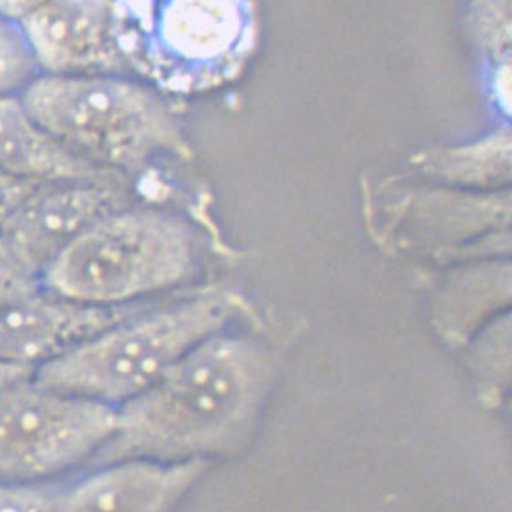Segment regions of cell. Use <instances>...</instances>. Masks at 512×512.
<instances>
[{"instance_id":"1","label":"cell","mask_w":512,"mask_h":512,"mask_svg":"<svg viewBox=\"0 0 512 512\" xmlns=\"http://www.w3.org/2000/svg\"><path fill=\"white\" fill-rule=\"evenodd\" d=\"M265 342L218 333L181 357L138 397L116 408L95 464L192 462L245 446L274 382Z\"/></svg>"},{"instance_id":"2","label":"cell","mask_w":512,"mask_h":512,"mask_svg":"<svg viewBox=\"0 0 512 512\" xmlns=\"http://www.w3.org/2000/svg\"><path fill=\"white\" fill-rule=\"evenodd\" d=\"M114 35L127 73L196 96L234 84L263 33L257 0H114Z\"/></svg>"},{"instance_id":"3","label":"cell","mask_w":512,"mask_h":512,"mask_svg":"<svg viewBox=\"0 0 512 512\" xmlns=\"http://www.w3.org/2000/svg\"><path fill=\"white\" fill-rule=\"evenodd\" d=\"M19 96L46 133L107 171L134 174L163 158H194L180 114L145 82L124 75H38Z\"/></svg>"},{"instance_id":"4","label":"cell","mask_w":512,"mask_h":512,"mask_svg":"<svg viewBox=\"0 0 512 512\" xmlns=\"http://www.w3.org/2000/svg\"><path fill=\"white\" fill-rule=\"evenodd\" d=\"M247 301L228 290L142 310L33 373V380L118 408L151 388L192 348L247 317Z\"/></svg>"},{"instance_id":"5","label":"cell","mask_w":512,"mask_h":512,"mask_svg":"<svg viewBox=\"0 0 512 512\" xmlns=\"http://www.w3.org/2000/svg\"><path fill=\"white\" fill-rule=\"evenodd\" d=\"M196 268V239L183 219L122 207L69 243L40 274V288L78 303L124 306L180 286Z\"/></svg>"},{"instance_id":"6","label":"cell","mask_w":512,"mask_h":512,"mask_svg":"<svg viewBox=\"0 0 512 512\" xmlns=\"http://www.w3.org/2000/svg\"><path fill=\"white\" fill-rule=\"evenodd\" d=\"M116 408L22 380L0 391V482L40 484L95 458Z\"/></svg>"},{"instance_id":"7","label":"cell","mask_w":512,"mask_h":512,"mask_svg":"<svg viewBox=\"0 0 512 512\" xmlns=\"http://www.w3.org/2000/svg\"><path fill=\"white\" fill-rule=\"evenodd\" d=\"M368 207L377 210L380 239L402 250L429 256H509L511 192H473L446 185L368 187Z\"/></svg>"},{"instance_id":"8","label":"cell","mask_w":512,"mask_h":512,"mask_svg":"<svg viewBox=\"0 0 512 512\" xmlns=\"http://www.w3.org/2000/svg\"><path fill=\"white\" fill-rule=\"evenodd\" d=\"M40 75H125L114 0H48L17 24Z\"/></svg>"},{"instance_id":"9","label":"cell","mask_w":512,"mask_h":512,"mask_svg":"<svg viewBox=\"0 0 512 512\" xmlns=\"http://www.w3.org/2000/svg\"><path fill=\"white\" fill-rule=\"evenodd\" d=\"M116 181L40 185L0 225V238L40 277L84 230L109 212L127 207Z\"/></svg>"},{"instance_id":"10","label":"cell","mask_w":512,"mask_h":512,"mask_svg":"<svg viewBox=\"0 0 512 512\" xmlns=\"http://www.w3.org/2000/svg\"><path fill=\"white\" fill-rule=\"evenodd\" d=\"M145 308L78 303L38 290L0 308V364L35 371Z\"/></svg>"},{"instance_id":"11","label":"cell","mask_w":512,"mask_h":512,"mask_svg":"<svg viewBox=\"0 0 512 512\" xmlns=\"http://www.w3.org/2000/svg\"><path fill=\"white\" fill-rule=\"evenodd\" d=\"M207 460H124L57 489L55 512H171L207 471Z\"/></svg>"},{"instance_id":"12","label":"cell","mask_w":512,"mask_h":512,"mask_svg":"<svg viewBox=\"0 0 512 512\" xmlns=\"http://www.w3.org/2000/svg\"><path fill=\"white\" fill-rule=\"evenodd\" d=\"M0 174L31 183L118 180L69 151L28 113L19 95L0 98Z\"/></svg>"},{"instance_id":"13","label":"cell","mask_w":512,"mask_h":512,"mask_svg":"<svg viewBox=\"0 0 512 512\" xmlns=\"http://www.w3.org/2000/svg\"><path fill=\"white\" fill-rule=\"evenodd\" d=\"M509 303L511 263L489 257L446 275L433 299V324L447 344L467 346Z\"/></svg>"},{"instance_id":"14","label":"cell","mask_w":512,"mask_h":512,"mask_svg":"<svg viewBox=\"0 0 512 512\" xmlns=\"http://www.w3.org/2000/svg\"><path fill=\"white\" fill-rule=\"evenodd\" d=\"M511 127L507 122L480 138L415 152L411 169L431 183L473 192L509 189Z\"/></svg>"},{"instance_id":"15","label":"cell","mask_w":512,"mask_h":512,"mask_svg":"<svg viewBox=\"0 0 512 512\" xmlns=\"http://www.w3.org/2000/svg\"><path fill=\"white\" fill-rule=\"evenodd\" d=\"M471 344V370L480 402L498 408L511 386V323L509 313L493 319L476 333Z\"/></svg>"},{"instance_id":"16","label":"cell","mask_w":512,"mask_h":512,"mask_svg":"<svg viewBox=\"0 0 512 512\" xmlns=\"http://www.w3.org/2000/svg\"><path fill=\"white\" fill-rule=\"evenodd\" d=\"M512 0H469L467 31L487 66L511 62Z\"/></svg>"},{"instance_id":"17","label":"cell","mask_w":512,"mask_h":512,"mask_svg":"<svg viewBox=\"0 0 512 512\" xmlns=\"http://www.w3.org/2000/svg\"><path fill=\"white\" fill-rule=\"evenodd\" d=\"M38 75L37 64L19 26L0 19V98L20 95Z\"/></svg>"},{"instance_id":"18","label":"cell","mask_w":512,"mask_h":512,"mask_svg":"<svg viewBox=\"0 0 512 512\" xmlns=\"http://www.w3.org/2000/svg\"><path fill=\"white\" fill-rule=\"evenodd\" d=\"M38 290H42L40 277L0 238V308L37 294Z\"/></svg>"},{"instance_id":"19","label":"cell","mask_w":512,"mask_h":512,"mask_svg":"<svg viewBox=\"0 0 512 512\" xmlns=\"http://www.w3.org/2000/svg\"><path fill=\"white\" fill-rule=\"evenodd\" d=\"M57 489L0 482V512H55Z\"/></svg>"},{"instance_id":"20","label":"cell","mask_w":512,"mask_h":512,"mask_svg":"<svg viewBox=\"0 0 512 512\" xmlns=\"http://www.w3.org/2000/svg\"><path fill=\"white\" fill-rule=\"evenodd\" d=\"M46 183H31V181L15 180L10 176L0 174V225L6 221L13 210L28 198L31 192Z\"/></svg>"},{"instance_id":"21","label":"cell","mask_w":512,"mask_h":512,"mask_svg":"<svg viewBox=\"0 0 512 512\" xmlns=\"http://www.w3.org/2000/svg\"><path fill=\"white\" fill-rule=\"evenodd\" d=\"M48 0H0V19L19 24Z\"/></svg>"},{"instance_id":"22","label":"cell","mask_w":512,"mask_h":512,"mask_svg":"<svg viewBox=\"0 0 512 512\" xmlns=\"http://www.w3.org/2000/svg\"><path fill=\"white\" fill-rule=\"evenodd\" d=\"M31 377H33V375L28 373V371L17 370V368L0 364V391L4 388H8L11 384H17V382L31 379Z\"/></svg>"}]
</instances>
